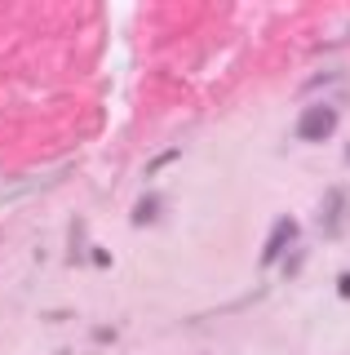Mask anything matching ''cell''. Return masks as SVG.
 Returning <instances> with one entry per match:
<instances>
[{"instance_id":"cell-1","label":"cell","mask_w":350,"mask_h":355,"mask_svg":"<svg viewBox=\"0 0 350 355\" xmlns=\"http://www.w3.org/2000/svg\"><path fill=\"white\" fill-rule=\"evenodd\" d=\"M302 138L306 142H324V138H333V129H337V111L333 107H311L302 116Z\"/></svg>"},{"instance_id":"cell-2","label":"cell","mask_w":350,"mask_h":355,"mask_svg":"<svg viewBox=\"0 0 350 355\" xmlns=\"http://www.w3.org/2000/svg\"><path fill=\"white\" fill-rule=\"evenodd\" d=\"M293 236H297V222H293V218H279V227H275V236H270L266 240V253H261V262H275L279 258V253L284 249H288V240Z\"/></svg>"},{"instance_id":"cell-3","label":"cell","mask_w":350,"mask_h":355,"mask_svg":"<svg viewBox=\"0 0 350 355\" xmlns=\"http://www.w3.org/2000/svg\"><path fill=\"white\" fill-rule=\"evenodd\" d=\"M156 209H160V200H156V196H147V200H142V205L133 209V222H151V218H156Z\"/></svg>"},{"instance_id":"cell-4","label":"cell","mask_w":350,"mask_h":355,"mask_svg":"<svg viewBox=\"0 0 350 355\" xmlns=\"http://www.w3.org/2000/svg\"><path fill=\"white\" fill-rule=\"evenodd\" d=\"M337 293H342V297H350V275H342V280H337Z\"/></svg>"}]
</instances>
